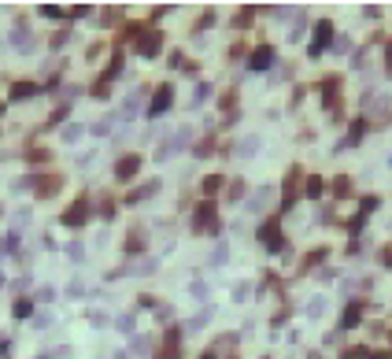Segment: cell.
Returning <instances> with one entry per match:
<instances>
[{
    "label": "cell",
    "mask_w": 392,
    "mask_h": 359,
    "mask_svg": "<svg viewBox=\"0 0 392 359\" xmlns=\"http://www.w3.org/2000/svg\"><path fill=\"white\" fill-rule=\"evenodd\" d=\"M256 148H259V141H256V137H244V141H240V159H248Z\"/></svg>",
    "instance_id": "1"
},
{
    "label": "cell",
    "mask_w": 392,
    "mask_h": 359,
    "mask_svg": "<svg viewBox=\"0 0 392 359\" xmlns=\"http://www.w3.org/2000/svg\"><path fill=\"white\" fill-rule=\"evenodd\" d=\"M78 134H82L78 126H67V130H63V141H78Z\"/></svg>",
    "instance_id": "2"
},
{
    "label": "cell",
    "mask_w": 392,
    "mask_h": 359,
    "mask_svg": "<svg viewBox=\"0 0 392 359\" xmlns=\"http://www.w3.org/2000/svg\"><path fill=\"white\" fill-rule=\"evenodd\" d=\"M307 311H311V315H322V311H326V300H311V307H307Z\"/></svg>",
    "instance_id": "3"
},
{
    "label": "cell",
    "mask_w": 392,
    "mask_h": 359,
    "mask_svg": "<svg viewBox=\"0 0 392 359\" xmlns=\"http://www.w3.org/2000/svg\"><path fill=\"white\" fill-rule=\"evenodd\" d=\"M30 93H34V86H18V89H15V100H26Z\"/></svg>",
    "instance_id": "4"
}]
</instances>
